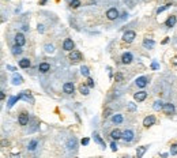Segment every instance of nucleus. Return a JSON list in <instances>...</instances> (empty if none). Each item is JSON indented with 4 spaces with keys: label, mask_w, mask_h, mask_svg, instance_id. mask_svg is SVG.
Listing matches in <instances>:
<instances>
[{
    "label": "nucleus",
    "mask_w": 177,
    "mask_h": 158,
    "mask_svg": "<svg viewBox=\"0 0 177 158\" xmlns=\"http://www.w3.org/2000/svg\"><path fill=\"white\" fill-rule=\"evenodd\" d=\"M135 37H136V33L132 32V30H128V32H125L123 34V40L125 42H128V44H130V42H132L134 40H135Z\"/></svg>",
    "instance_id": "1"
},
{
    "label": "nucleus",
    "mask_w": 177,
    "mask_h": 158,
    "mask_svg": "<svg viewBox=\"0 0 177 158\" xmlns=\"http://www.w3.org/2000/svg\"><path fill=\"white\" fill-rule=\"evenodd\" d=\"M86 85H87L88 87H94V79L87 76V83H86Z\"/></svg>",
    "instance_id": "38"
},
{
    "label": "nucleus",
    "mask_w": 177,
    "mask_h": 158,
    "mask_svg": "<svg viewBox=\"0 0 177 158\" xmlns=\"http://www.w3.org/2000/svg\"><path fill=\"white\" fill-rule=\"evenodd\" d=\"M88 142H90V139H88V138H83L82 141H80V143H82L83 146H87V144H88Z\"/></svg>",
    "instance_id": "40"
},
{
    "label": "nucleus",
    "mask_w": 177,
    "mask_h": 158,
    "mask_svg": "<svg viewBox=\"0 0 177 158\" xmlns=\"http://www.w3.org/2000/svg\"><path fill=\"white\" fill-rule=\"evenodd\" d=\"M80 74H82L83 76H86V78H87V76L90 75V71H88V67H86V65H82V67H80Z\"/></svg>",
    "instance_id": "29"
},
{
    "label": "nucleus",
    "mask_w": 177,
    "mask_h": 158,
    "mask_svg": "<svg viewBox=\"0 0 177 158\" xmlns=\"http://www.w3.org/2000/svg\"><path fill=\"white\" fill-rule=\"evenodd\" d=\"M127 109H128L130 112H135L138 108H136V104H134V102H128V104H127Z\"/></svg>",
    "instance_id": "33"
},
{
    "label": "nucleus",
    "mask_w": 177,
    "mask_h": 158,
    "mask_svg": "<svg viewBox=\"0 0 177 158\" xmlns=\"http://www.w3.org/2000/svg\"><path fill=\"white\" fill-rule=\"evenodd\" d=\"M172 7V3H168V4H165V6H162V7H159L158 10H157V14H161V12H164L165 11V10H168V8H170Z\"/></svg>",
    "instance_id": "30"
},
{
    "label": "nucleus",
    "mask_w": 177,
    "mask_h": 158,
    "mask_svg": "<svg viewBox=\"0 0 177 158\" xmlns=\"http://www.w3.org/2000/svg\"><path fill=\"white\" fill-rule=\"evenodd\" d=\"M123 79H124L123 74H121V72H116V75H115V81H116V82H121Z\"/></svg>",
    "instance_id": "35"
},
{
    "label": "nucleus",
    "mask_w": 177,
    "mask_h": 158,
    "mask_svg": "<svg viewBox=\"0 0 177 158\" xmlns=\"http://www.w3.org/2000/svg\"><path fill=\"white\" fill-rule=\"evenodd\" d=\"M44 49H45V52H46V53H53V52H55V47H53L52 44H46L44 47Z\"/></svg>",
    "instance_id": "32"
},
{
    "label": "nucleus",
    "mask_w": 177,
    "mask_h": 158,
    "mask_svg": "<svg viewBox=\"0 0 177 158\" xmlns=\"http://www.w3.org/2000/svg\"><path fill=\"white\" fill-rule=\"evenodd\" d=\"M63 90H64L65 94H72V93H74V90H75V87H74V85H72L71 82H67V83H64V85H63Z\"/></svg>",
    "instance_id": "14"
},
{
    "label": "nucleus",
    "mask_w": 177,
    "mask_h": 158,
    "mask_svg": "<svg viewBox=\"0 0 177 158\" xmlns=\"http://www.w3.org/2000/svg\"><path fill=\"white\" fill-rule=\"evenodd\" d=\"M146 98H147V93H146V91H138V93L135 94V96H134V100L135 101H138V102H142V101H145Z\"/></svg>",
    "instance_id": "11"
},
{
    "label": "nucleus",
    "mask_w": 177,
    "mask_h": 158,
    "mask_svg": "<svg viewBox=\"0 0 177 158\" xmlns=\"http://www.w3.org/2000/svg\"><path fill=\"white\" fill-rule=\"evenodd\" d=\"M30 64H32V63H30V60L29 59H22V60H19V67L21 68H29L30 67Z\"/></svg>",
    "instance_id": "22"
},
{
    "label": "nucleus",
    "mask_w": 177,
    "mask_h": 158,
    "mask_svg": "<svg viewBox=\"0 0 177 158\" xmlns=\"http://www.w3.org/2000/svg\"><path fill=\"white\" fill-rule=\"evenodd\" d=\"M68 57H70V60H72L74 63H78V62L82 60V53H80L79 50H71Z\"/></svg>",
    "instance_id": "2"
},
{
    "label": "nucleus",
    "mask_w": 177,
    "mask_h": 158,
    "mask_svg": "<svg viewBox=\"0 0 177 158\" xmlns=\"http://www.w3.org/2000/svg\"><path fill=\"white\" fill-rule=\"evenodd\" d=\"M147 149H148V146H140V147H138V149H136V157L142 158L143 155H145V153L147 151Z\"/></svg>",
    "instance_id": "18"
},
{
    "label": "nucleus",
    "mask_w": 177,
    "mask_h": 158,
    "mask_svg": "<svg viewBox=\"0 0 177 158\" xmlns=\"http://www.w3.org/2000/svg\"><path fill=\"white\" fill-rule=\"evenodd\" d=\"M70 2H72V0H70Z\"/></svg>",
    "instance_id": "49"
},
{
    "label": "nucleus",
    "mask_w": 177,
    "mask_h": 158,
    "mask_svg": "<svg viewBox=\"0 0 177 158\" xmlns=\"http://www.w3.org/2000/svg\"><path fill=\"white\" fill-rule=\"evenodd\" d=\"M22 82H23V78L19 74H14V76H12V85L18 86V85H21Z\"/></svg>",
    "instance_id": "17"
},
{
    "label": "nucleus",
    "mask_w": 177,
    "mask_h": 158,
    "mask_svg": "<svg viewBox=\"0 0 177 158\" xmlns=\"http://www.w3.org/2000/svg\"><path fill=\"white\" fill-rule=\"evenodd\" d=\"M173 64L177 65V57H173Z\"/></svg>",
    "instance_id": "47"
},
{
    "label": "nucleus",
    "mask_w": 177,
    "mask_h": 158,
    "mask_svg": "<svg viewBox=\"0 0 177 158\" xmlns=\"http://www.w3.org/2000/svg\"><path fill=\"white\" fill-rule=\"evenodd\" d=\"M19 97H21V100H25V101H27V102H34V98H33V96L30 94V91H22L21 94H19Z\"/></svg>",
    "instance_id": "12"
},
{
    "label": "nucleus",
    "mask_w": 177,
    "mask_h": 158,
    "mask_svg": "<svg viewBox=\"0 0 177 158\" xmlns=\"http://www.w3.org/2000/svg\"><path fill=\"white\" fill-rule=\"evenodd\" d=\"M112 113H113L112 109H110V108H106L105 111H104V117H105V119H108V117H109Z\"/></svg>",
    "instance_id": "36"
},
{
    "label": "nucleus",
    "mask_w": 177,
    "mask_h": 158,
    "mask_svg": "<svg viewBox=\"0 0 177 158\" xmlns=\"http://www.w3.org/2000/svg\"><path fill=\"white\" fill-rule=\"evenodd\" d=\"M170 154L172 155H177V143L172 144L170 146Z\"/></svg>",
    "instance_id": "37"
},
{
    "label": "nucleus",
    "mask_w": 177,
    "mask_h": 158,
    "mask_svg": "<svg viewBox=\"0 0 177 158\" xmlns=\"http://www.w3.org/2000/svg\"><path fill=\"white\" fill-rule=\"evenodd\" d=\"M162 108H164V102L161 100H157L155 102H154V105H153L154 111H162Z\"/></svg>",
    "instance_id": "26"
},
{
    "label": "nucleus",
    "mask_w": 177,
    "mask_h": 158,
    "mask_svg": "<svg viewBox=\"0 0 177 158\" xmlns=\"http://www.w3.org/2000/svg\"><path fill=\"white\" fill-rule=\"evenodd\" d=\"M162 111H164V113L165 114H173L174 112H176V108H174L173 104L169 102V104H164Z\"/></svg>",
    "instance_id": "8"
},
{
    "label": "nucleus",
    "mask_w": 177,
    "mask_h": 158,
    "mask_svg": "<svg viewBox=\"0 0 177 158\" xmlns=\"http://www.w3.org/2000/svg\"><path fill=\"white\" fill-rule=\"evenodd\" d=\"M176 22H177L176 17H174V15H170V17H169L168 19L165 21V25H166V27H174Z\"/></svg>",
    "instance_id": "16"
},
{
    "label": "nucleus",
    "mask_w": 177,
    "mask_h": 158,
    "mask_svg": "<svg viewBox=\"0 0 177 158\" xmlns=\"http://www.w3.org/2000/svg\"><path fill=\"white\" fill-rule=\"evenodd\" d=\"M37 30H38L40 33H44V26H42V25H38V26H37Z\"/></svg>",
    "instance_id": "42"
},
{
    "label": "nucleus",
    "mask_w": 177,
    "mask_h": 158,
    "mask_svg": "<svg viewBox=\"0 0 177 158\" xmlns=\"http://www.w3.org/2000/svg\"><path fill=\"white\" fill-rule=\"evenodd\" d=\"M70 6L72 7V8H78V7L80 6V0H72L70 3Z\"/></svg>",
    "instance_id": "34"
},
{
    "label": "nucleus",
    "mask_w": 177,
    "mask_h": 158,
    "mask_svg": "<svg viewBox=\"0 0 177 158\" xmlns=\"http://www.w3.org/2000/svg\"><path fill=\"white\" fill-rule=\"evenodd\" d=\"M25 42H26V38H25V35L22 34V33H18V34L15 35V44L23 47Z\"/></svg>",
    "instance_id": "13"
},
{
    "label": "nucleus",
    "mask_w": 177,
    "mask_h": 158,
    "mask_svg": "<svg viewBox=\"0 0 177 158\" xmlns=\"http://www.w3.org/2000/svg\"><path fill=\"white\" fill-rule=\"evenodd\" d=\"M22 29H23V30H25V32H27V30H29V27H27V26H26V25H25V26H23V27H22Z\"/></svg>",
    "instance_id": "48"
},
{
    "label": "nucleus",
    "mask_w": 177,
    "mask_h": 158,
    "mask_svg": "<svg viewBox=\"0 0 177 158\" xmlns=\"http://www.w3.org/2000/svg\"><path fill=\"white\" fill-rule=\"evenodd\" d=\"M132 53L130 52H125L123 53V56H121V63L123 64H130V63H132Z\"/></svg>",
    "instance_id": "10"
},
{
    "label": "nucleus",
    "mask_w": 177,
    "mask_h": 158,
    "mask_svg": "<svg viewBox=\"0 0 177 158\" xmlns=\"http://www.w3.org/2000/svg\"><path fill=\"white\" fill-rule=\"evenodd\" d=\"M49 70H50V65L48 64V63H41V64L38 65V71H40V72H42V74L48 72Z\"/></svg>",
    "instance_id": "20"
},
{
    "label": "nucleus",
    "mask_w": 177,
    "mask_h": 158,
    "mask_svg": "<svg viewBox=\"0 0 177 158\" xmlns=\"http://www.w3.org/2000/svg\"><path fill=\"white\" fill-rule=\"evenodd\" d=\"M48 0H40V6H45Z\"/></svg>",
    "instance_id": "43"
},
{
    "label": "nucleus",
    "mask_w": 177,
    "mask_h": 158,
    "mask_svg": "<svg viewBox=\"0 0 177 158\" xmlns=\"http://www.w3.org/2000/svg\"><path fill=\"white\" fill-rule=\"evenodd\" d=\"M0 98H2V100H4V98H6V93H4V91H2V94H0Z\"/></svg>",
    "instance_id": "44"
},
{
    "label": "nucleus",
    "mask_w": 177,
    "mask_h": 158,
    "mask_svg": "<svg viewBox=\"0 0 177 158\" xmlns=\"http://www.w3.org/2000/svg\"><path fill=\"white\" fill-rule=\"evenodd\" d=\"M93 136H94V142L95 143H98V144H101V146L104 147V149H105V142L102 141V138L100 136V135L97 134V132H94V135H93Z\"/></svg>",
    "instance_id": "25"
},
{
    "label": "nucleus",
    "mask_w": 177,
    "mask_h": 158,
    "mask_svg": "<svg viewBox=\"0 0 177 158\" xmlns=\"http://www.w3.org/2000/svg\"><path fill=\"white\" fill-rule=\"evenodd\" d=\"M74 48H75L74 41H72L71 38H65L64 42H63V49L67 50V52H71V50L74 49Z\"/></svg>",
    "instance_id": "3"
},
{
    "label": "nucleus",
    "mask_w": 177,
    "mask_h": 158,
    "mask_svg": "<svg viewBox=\"0 0 177 158\" xmlns=\"http://www.w3.org/2000/svg\"><path fill=\"white\" fill-rule=\"evenodd\" d=\"M76 143H78V141H76V138H71L70 141H68V143H67V147L70 150H72V149H76Z\"/></svg>",
    "instance_id": "23"
},
{
    "label": "nucleus",
    "mask_w": 177,
    "mask_h": 158,
    "mask_svg": "<svg viewBox=\"0 0 177 158\" xmlns=\"http://www.w3.org/2000/svg\"><path fill=\"white\" fill-rule=\"evenodd\" d=\"M168 42H169V38H165V40L162 41V44H168Z\"/></svg>",
    "instance_id": "46"
},
{
    "label": "nucleus",
    "mask_w": 177,
    "mask_h": 158,
    "mask_svg": "<svg viewBox=\"0 0 177 158\" xmlns=\"http://www.w3.org/2000/svg\"><path fill=\"white\" fill-rule=\"evenodd\" d=\"M135 83H136V86H138V87L143 89V87H146V86H147L148 79H147V76H139V78H136Z\"/></svg>",
    "instance_id": "6"
},
{
    "label": "nucleus",
    "mask_w": 177,
    "mask_h": 158,
    "mask_svg": "<svg viewBox=\"0 0 177 158\" xmlns=\"http://www.w3.org/2000/svg\"><path fill=\"white\" fill-rule=\"evenodd\" d=\"M88 86L87 85H80L79 86V91H80V94H83V96H87L88 94Z\"/></svg>",
    "instance_id": "28"
},
{
    "label": "nucleus",
    "mask_w": 177,
    "mask_h": 158,
    "mask_svg": "<svg viewBox=\"0 0 177 158\" xmlns=\"http://www.w3.org/2000/svg\"><path fill=\"white\" fill-rule=\"evenodd\" d=\"M110 138H112V139H115V141H118V139H121V138H123V132L120 131V129H113L112 132H110Z\"/></svg>",
    "instance_id": "15"
},
{
    "label": "nucleus",
    "mask_w": 177,
    "mask_h": 158,
    "mask_svg": "<svg viewBox=\"0 0 177 158\" xmlns=\"http://www.w3.org/2000/svg\"><path fill=\"white\" fill-rule=\"evenodd\" d=\"M106 18L109 19V21H115L118 18V11L116 8H109L106 11Z\"/></svg>",
    "instance_id": "4"
},
{
    "label": "nucleus",
    "mask_w": 177,
    "mask_h": 158,
    "mask_svg": "<svg viewBox=\"0 0 177 158\" xmlns=\"http://www.w3.org/2000/svg\"><path fill=\"white\" fill-rule=\"evenodd\" d=\"M21 100V97L19 96H15V97H10V100H8V102H7V106L8 108H12V106L15 105V102H18V101Z\"/></svg>",
    "instance_id": "19"
},
{
    "label": "nucleus",
    "mask_w": 177,
    "mask_h": 158,
    "mask_svg": "<svg viewBox=\"0 0 177 158\" xmlns=\"http://www.w3.org/2000/svg\"><path fill=\"white\" fill-rule=\"evenodd\" d=\"M7 70H10V71H15V68L12 67V65H7Z\"/></svg>",
    "instance_id": "45"
},
{
    "label": "nucleus",
    "mask_w": 177,
    "mask_h": 158,
    "mask_svg": "<svg viewBox=\"0 0 177 158\" xmlns=\"http://www.w3.org/2000/svg\"><path fill=\"white\" fill-rule=\"evenodd\" d=\"M37 144H38V141H35V139H33V141L29 143V146H27V149H29V150H32V151H33V150H35V147H37Z\"/></svg>",
    "instance_id": "31"
},
{
    "label": "nucleus",
    "mask_w": 177,
    "mask_h": 158,
    "mask_svg": "<svg viewBox=\"0 0 177 158\" xmlns=\"http://www.w3.org/2000/svg\"><path fill=\"white\" fill-rule=\"evenodd\" d=\"M110 149H112V151H117V149H118L117 143H116V142H112V143H110Z\"/></svg>",
    "instance_id": "39"
},
{
    "label": "nucleus",
    "mask_w": 177,
    "mask_h": 158,
    "mask_svg": "<svg viewBox=\"0 0 177 158\" xmlns=\"http://www.w3.org/2000/svg\"><path fill=\"white\" fill-rule=\"evenodd\" d=\"M112 121L115 124H121V123H123V116H121L120 113L113 114V116H112Z\"/></svg>",
    "instance_id": "24"
},
{
    "label": "nucleus",
    "mask_w": 177,
    "mask_h": 158,
    "mask_svg": "<svg viewBox=\"0 0 177 158\" xmlns=\"http://www.w3.org/2000/svg\"><path fill=\"white\" fill-rule=\"evenodd\" d=\"M154 45H155V42H154L153 40H147V38H145V40H143V47L147 48V49H153Z\"/></svg>",
    "instance_id": "21"
},
{
    "label": "nucleus",
    "mask_w": 177,
    "mask_h": 158,
    "mask_svg": "<svg viewBox=\"0 0 177 158\" xmlns=\"http://www.w3.org/2000/svg\"><path fill=\"white\" fill-rule=\"evenodd\" d=\"M151 68H153V70H159V64L157 62H153L151 63Z\"/></svg>",
    "instance_id": "41"
},
{
    "label": "nucleus",
    "mask_w": 177,
    "mask_h": 158,
    "mask_svg": "<svg viewBox=\"0 0 177 158\" xmlns=\"http://www.w3.org/2000/svg\"><path fill=\"white\" fill-rule=\"evenodd\" d=\"M12 55H15V56H18V55H21L22 52H23V50H22V47L21 45H16L15 44V47H12Z\"/></svg>",
    "instance_id": "27"
},
{
    "label": "nucleus",
    "mask_w": 177,
    "mask_h": 158,
    "mask_svg": "<svg viewBox=\"0 0 177 158\" xmlns=\"http://www.w3.org/2000/svg\"><path fill=\"white\" fill-rule=\"evenodd\" d=\"M121 139H124V142L127 143V142H132L134 141V132L131 131V129H127V131L123 132V138Z\"/></svg>",
    "instance_id": "9"
},
{
    "label": "nucleus",
    "mask_w": 177,
    "mask_h": 158,
    "mask_svg": "<svg viewBox=\"0 0 177 158\" xmlns=\"http://www.w3.org/2000/svg\"><path fill=\"white\" fill-rule=\"evenodd\" d=\"M18 123L21 124V126H27V123H29V114L26 112H22L19 114V117H18Z\"/></svg>",
    "instance_id": "7"
},
{
    "label": "nucleus",
    "mask_w": 177,
    "mask_h": 158,
    "mask_svg": "<svg viewBox=\"0 0 177 158\" xmlns=\"http://www.w3.org/2000/svg\"><path fill=\"white\" fill-rule=\"evenodd\" d=\"M154 124H155V117H154L153 114H148L147 117H145V119H143V126H145L146 128L154 126Z\"/></svg>",
    "instance_id": "5"
}]
</instances>
